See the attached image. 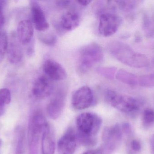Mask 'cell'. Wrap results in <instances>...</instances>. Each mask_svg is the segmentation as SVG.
I'll return each instance as SVG.
<instances>
[{"label": "cell", "mask_w": 154, "mask_h": 154, "mask_svg": "<svg viewBox=\"0 0 154 154\" xmlns=\"http://www.w3.org/2000/svg\"><path fill=\"white\" fill-rule=\"evenodd\" d=\"M117 69L113 67H99L97 69V72L103 77L108 79L113 80L116 77Z\"/></svg>", "instance_id": "obj_20"}, {"label": "cell", "mask_w": 154, "mask_h": 154, "mask_svg": "<svg viewBox=\"0 0 154 154\" xmlns=\"http://www.w3.org/2000/svg\"><path fill=\"white\" fill-rule=\"evenodd\" d=\"M77 3L80 5H82V6H87L91 2V1H82V0H79V1H77Z\"/></svg>", "instance_id": "obj_30"}, {"label": "cell", "mask_w": 154, "mask_h": 154, "mask_svg": "<svg viewBox=\"0 0 154 154\" xmlns=\"http://www.w3.org/2000/svg\"><path fill=\"white\" fill-rule=\"evenodd\" d=\"M105 98L110 105L123 113H132L139 108V103L134 98L119 94L114 90H108L105 94Z\"/></svg>", "instance_id": "obj_5"}, {"label": "cell", "mask_w": 154, "mask_h": 154, "mask_svg": "<svg viewBox=\"0 0 154 154\" xmlns=\"http://www.w3.org/2000/svg\"><path fill=\"white\" fill-rule=\"evenodd\" d=\"M104 58L101 46L96 42L84 45L81 49L77 69L82 74L88 72L95 64L102 61Z\"/></svg>", "instance_id": "obj_3"}, {"label": "cell", "mask_w": 154, "mask_h": 154, "mask_svg": "<svg viewBox=\"0 0 154 154\" xmlns=\"http://www.w3.org/2000/svg\"><path fill=\"white\" fill-rule=\"evenodd\" d=\"M66 101V93L58 90L54 95L47 106V113L51 119L58 118L62 114Z\"/></svg>", "instance_id": "obj_11"}, {"label": "cell", "mask_w": 154, "mask_h": 154, "mask_svg": "<svg viewBox=\"0 0 154 154\" xmlns=\"http://www.w3.org/2000/svg\"><path fill=\"white\" fill-rule=\"evenodd\" d=\"M17 34L21 44L23 45L29 44L33 35V25L31 22L28 20L21 21L17 27Z\"/></svg>", "instance_id": "obj_14"}, {"label": "cell", "mask_w": 154, "mask_h": 154, "mask_svg": "<svg viewBox=\"0 0 154 154\" xmlns=\"http://www.w3.org/2000/svg\"><path fill=\"white\" fill-rule=\"evenodd\" d=\"M131 147L134 152H139L141 149V145L139 142L136 140H134L131 142Z\"/></svg>", "instance_id": "obj_26"}, {"label": "cell", "mask_w": 154, "mask_h": 154, "mask_svg": "<svg viewBox=\"0 0 154 154\" xmlns=\"http://www.w3.org/2000/svg\"><path fill=\"white\" fill-rule=\"evenodd\" d=\"M4 110L5 109L4 108V107L0 106V116L3 114Z\"/></svg>", "instance_id": "obj_33"}, {"label": "cell", "mask_w": 154, "mask_h": 154, "mask_svg": "<svg viewBox=\"0 0 154 154\" xmlns=\"http://www.w3.org/2000/svg\"><path fill=\"white\" fill-rule=\"evenodd\" d=\"M122 23L121 18L114 11H109L100 15L98 30L100 35L109 37L116 33Z\"/></svg>", "instance_id": "obj_7"}, {"label": "cell", "mask_w": 154, "mask_h": 154, "mask_svg": "<svg viewBox=\"0 0 154 154\" xmlns=\"http://www.w3.org/2000/svg\"><path fill=\"white\" fill-rule=\"evenodd\" d=\"M143 122L144 124L151 125L154 122V111L147 108L145 109L143 114Z\"/></svg>", "instance_id": "obj_25"}, {"label": "cell", "mask_w": 154, "mask_h": 154, "mask_svg": "<svg viewBox=\"0 0 154 154\" xmlns=\"http://www.w3.org/2000/svg\"><path fill=\"white\" fill-rule=\"evenodd\" d=\"M0 144H1V142H0Z\"/></svg>", "instance_id": "obj_34"}, {"label": "cell", "mask_w": 154, "mask_h": 154, "mask_svg": "<svg viewBox=\"0 0 154 154\" xmlns=\"http://www.w3.org/2000/svg\"><path fill=\"white\" fill-rule=\"evenodd\" d=\"M3 1H0V29L3 26L5 22L4 15L3 12Z\"/></svg>", "instance_id": "obj_27"}, {"label": "cell", "mask_w": 154, "mask_h": 154, "mask_svg": "<svg viewBox=\"0 0 154 154\" xmlns=\"http://www.w3.org/2000/svg\"><path fill=\"white\" fill-rule=\"evenodd\" d=\"M7 56L9 61L13 64L20 62L23 57V53L20 47L15 43H11L8 46Z\"/></svg>", "instance_id": "obj_18"}, {"label": "cell", "mask_w": 154, "mask_h": 154, "mask_svg": "<svg viewBox=\"0 0 154 154\" xmlns=\"http://www.w3.org/2000/svg\"><path fill=\"white\" fill-rule=\"evenodd\" d=\"M107 50L116 59L131 68H142L149 66L150 63L145 54L136 52L122 42H111L107 45Z\"/></svg>", "instance_id": "obj_2"}, {"label": "cell", "mask_w": 154, "mask_h": 154, "mask_svg": "<svg viewBox=\"0 0 154 154\" xmlns=\"http://www.w3.org/2000/svg\"><path fill=\"white\" fill-rule=\"evenodd\" d=\"M8 38L5 33L0 31V56L5 55L8 48Z\"/></svg>", "instance_id": "obj_24"}, {"label": "cell", "mask_w": 154, "mask_h": 154, "mask_svg": "<svg viewBox=\"0 0 154 154\" xmlns=\"http://www.w3.org/2000/svg\"><path fill=\"white\" fill-rule=\"evenodd\" d=\"M70 1H58L56 2L57 5L62 8H67L71 4Z\"/></svg>", "instance_id": "obj_28"}, {"label": "cell", "mask_w": 154, "mask_h": 154, "mask_svg": "<svg viewBox=\"0 0 154 154\" xmlns=\"http://www.w3.org/2000/svg\"><path fill=\"white\" fill-rule=\"evenodd\" d=\"M138 85L143 87H154V73L140 76L138 77Z\"/></svg>", "instance_id": "obj_21"}, {"label": "cell", "mask_w": 154, "mask_h": 154, "mask_svg": "<svg viewBox=\"0 0 154 154\" xmlns=\"http://www.w3.org/2000/svg\"><path fill=\"white\" fill-rule=\"evenodd\" d=\"M121 128H122V131L125 132L126 134H129L131 131V126L128 123H125L123 124Z\"/></svg>", "instance_id": "obj_29"}, {"label": "cell", "mask_w": 154, "mask_h": 154, "mask_svg": "<svg viewBox=\"0 0 154 154\" xmlns=\"http://www.w3.org/2000/svg\"><path fill=\"white\" fill-rule=\"evenodd\" d=\"M30 5L32 23L36 30L40 31L48 30L49 24L39 4L37 1H32Z\"/></svg>", "instance_id": "obj_13"}, {"label": "cell", "mask_w": 154, "mask_h": 154, "mask_svg": "<svg viewBox=\"0 0 154 154\" xmlns=\"http://www.w3.org/2000/svg\"><path fill=\"white\" fill-rule=\"evenodd\" d=\"M11 93L7 88L0 89V106L4 107L11 102Z\"/></svg>", "instance_id": "obj_22"}, {"label": "cell", "mask_w": 154, "mask_h": 154, "mask_svg": "<svg viewBox=\"0 0 154 154\" xmlns=\"http://www.w3.org/2000/svg\"><path fill=\"white\" fill-rule=\"evenodd\" d=\"M48 123L43 115L39 112L35 113L31 120L29 127V141L32 154H37L40 138Z\"/></svg>", "instance_id": "obj_6"}, {"label": "cell", "mask_w": 154, "mask_h": 154, "mask_svg": "<svg viewBox=\"0 0 154 154\" xmlns=\"http://www.w3.org/2000/svg\"><path fill=\"white\" fill-rule=\"evenodd\" d=\"M82 154H97L96 152H94V151H89L85 152L84 153Z\"/></svg>", "instance_id": "obj_32"}, {"label": "cell", "mask_w": 154, "mask_h": 154, "mask_svg": "<svg viewBox=\"0 0 154 154\" xmlns=\"http://www.w3.org/2000/svg\"><path fill=\"white\" fill-rule=\"evenodd\" d=\"M54 86L51 80L47 76H41L38 77L33 84L32 93L38 99H44L50 96L53 93Z\"/></svg>", "instance_id": "obj_9"}, {"label": "cell", "mask_w": 154, "mask_h": 154, "mask_svg": "<svg viewBox=\"0 0 154 154\" xmlns=\"http://www.w3.org/2000/svg\"><path fill=\"white\" fill-rule=\"evenodd\" d=\"M102 119L97 114L85 112L76 119L77 140L86 146H93L97 143V135L102 124Z\"/></svg>", "instance_id": "obj_1"}, {"label": "cell", "mask_w": 154, "mask_h": 154, "mask_svg": "<svg viewBox=\"0 0 154 154\" xmlns=\"http://www.w3.org/2000/svg\"><path fill=\"white\" fill-rule=\"evenodd\" d=\"M116 78L122 83L131 86L138 85V77L135 74L124 69L117 71Z\"/></svg>", "instance_id": "obj_17"}, {"label": "cell", "mask_w": 154, "mask_h": 154, "mask_svg": "<svg viewBox=\"0 0 154 154\" xmlns=\"http://www.w3.org/2000/svg\"><path fill=\"white\" fill-rule=\"evenodd\" d=\"M80 17L75 11H70L62 14L60 20V27L65 30H73L80 23Z\"/></svg>", "instance_id": "obj_16"}, {"label": "cell", "mask_w": 154, "mask_h": 154, "mask_svg": "<svg viewBox=\"0 0 154 154\" xmlns=\"http://www.w3.org/2000/svg\"><path fill=\"white\" fill-rule=\"evenodd\" d=\"M42 154H54L55 151V140L54 133L50 126L47 125L41 137Z\"/></svg>", "instance_id": "obj_15"}, {"label": "cell", "mask_w": 154, "mask_h": 154, "mask_svg": "<svg viewBox=\"0 0 154 154\" xmlns=\"http://www.w3.org/2000/svg\"><path fill=\"white\" fill-rule=\"evenodd\" d=\"M94 101V94L91 89L88 86H83L74 93L72 104L75 109L83 110L91 106Z\"/></svg>", "instance_id": "obj_8"}, {"label": "cell", "mask_w": 154, "mask_h": 154, "mask_svg": "<svg viewBox=\"0 0 154 154\" xmlns=\"http://www.w3.org/2000/svg\"><path fill=\"white\" fill-rule=\"evenodd\" d=\"M76 133L69 128L58 142L57 147L60 154H74L77 147Z\"/></svg>", "instance_id": "obj_10"}, {"label": "cell", "mask_w": 154, "mask_h": 154, "mask_svg": "<svg viewBox=\"0 0 154 154\" xmlns=\"http://www.w3.org/2000/svg\"><path fill=\"white\" fill-rule=\"evenodd\" d=\"M151 146L152 151L154 154V134L152 136L151 140Z\"/></svg>", "instance_id": "obj_31"}, {"label": "cell", "mask_w": 154, "mask_h": 154, "mask_svg": "<svg viewBox=\"0 0 154 154\" xmlns=\"http://www.w3.org/2000/svg\"><path fill=\"white\" fill-rule=\"evenodd\" d=\"M116 5L119 7L121 11L125 12L131 11L135 9L140 5L141 1H130V0H125V1H114Z\"/></svg>", "instance_id": "obj_19"}, {"label": "cell", "mask_w": 154, "mask_h": 154, "mask_svg": "<svg viewBox=\"0 0 154 154\" xmlns=\"http://www.w3.org/2000/svg\"><path fill=\"white\" fill-rule=\"evenodd\" d=\"M40 40L45 44L49 46H53L56 44L57 40V36L53 34H42L39 38Z\"/></svg>", "instance_id": "obj_23"}, {"label": "cell", "mask_w": 154, "mask_h": 154, "mask_svg": "<svg viewBox=\"0 0 154 154\" xmlns=\"http://www.w3.org/2000/svg\"><path fill=\"white\" fill-rule=\"evenodd\" d=\"M43 70L46 76L51 80L61 81L67 77L66 70L56 61L48 59L43 65Z\"/></svg>", "instance_id": "obj_12"}, {"label": "cell", "mask_w": 154, "mask_h": 154, "mask_svg": "<svg viewBox=\"0 0 154 154\" xmlns=\"http://www.w3.org/2000/svg\"><path fill=\"white\" fill-rule=\"evenodd\" d=\"M122 137V130L119 124L105 128L102 134V143L96 152L97 154H113L119 146Z\"/></svg>", "instance_id": "obj_4"}]
</instances>
